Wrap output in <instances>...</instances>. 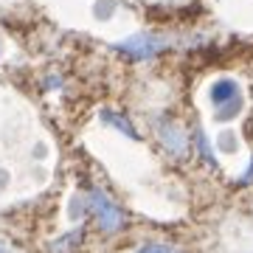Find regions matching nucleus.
I'll return each instance as SVG.
<instances>
[{"label":"nucleus","instance_id":"obj_1","mask_svg":"<svg viewBox=\"0 0 253 253\" xmlns=\"http://www.w3.org/2000/svg\"><path fill=\"white\" fill-rule=\"evenodd\" d=\"M211 101L219 118H234L242 110V90L234 79H219L211 87Z\"/></svg>","mask_w":253,"mask_h":253},{"label":"nucleus","instance_id":"obj_2","mask_svg":"<svg viewBox=\"0 0 253 253\" xmlns=\"http://www.w3.org/2000/svg\"><path fill=\"white\" fill-rule=\"evenodd\" d=\"M87 206H90L93 217L96 222L101 225V231H118V228L124 225V217H121V211L116 208V203H110L107 194H101V191H90V197H87Z\"/></svg>","mask_w":253,"mask_h":253},{"label":"nucleus","instance_id":"obj_3","mask_svg":"<svg viewBox=\"0 0 253 253\" xmlns=\"http://www.w3.org/2000/svg\"><path fill=\"white\" fill-rule=\"evenodd\" d=\"M158 132H161V141L169 146V152L172 155H183L186 152V135H183V129L172 121H161L158 124Z\"/></svg>","mask_w":253,"mask_h":253},{"label":"nucleus","instance_id":"obj_4","mask_svg":"<svg viewBox=\"0 0 253 253\" xmlns=\"http://www.w3.org/2000/svg\"><path fill=\"white\" fill-rule=\"evenodd\" d=\"M161 48H163V40H155V37H135L129 42H121V51H126L132 56H152Z\"/></svg>","mask_w":253,"mask_h":253},{"label":"nucleus","instance_id":"obj_5","mask_svg":"<svg viewBox=\"0 0 253 253\" xmlns=\"http://www.w3.org/2000/svg\"><path fill=\"white\" fill-rule=\"evenodd\" d=\"M104 121H110V124H113V126H118V129H124V132H126V135H129V138H135V129H132V126L126 124L124 118L113 116V113H104Z\"/></svg>","mask_w":253,"mask_h":253},{"label":"nucleus","instance_id":"obj_6","mask_svg":"<svg viewBox=\"0 0 253 253\" xmlns=\"http://www.w3.org/2000/svg\"><path fill=\"white\" fill-rule=\"evenodd\" d=\"M138 253H177V251L169 248V245H146V248H141Z\"/></svg>","mask_w":253,"mask_h":253}]
</instances>
